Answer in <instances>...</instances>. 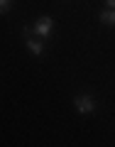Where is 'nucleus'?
I'll return each mask as SVG.
<instances>
[{
  "label": "nucleus",
  "mask_w": 115,
  "mask_h": 147,
  "mask_svg": "<svg viewBox=\"0 0 115 147\" xmlns=\"http://www.w3.org/2000/svg\"><path fill=\"white\" fill-rule=\"evenodd\" d=\"M100 22H103V25H115V10L113 7H105V10L100 12Z\"/></svg>",
  "instance_id": "20e7f679"
},
{
  "label": "nucleus",
  "mask_w": 115,
  "mask_h": 147,
  "mask_svg": "<svg viewBox=\"0 0 115 147\" xmlns=\"http://www.w3.org/2000/svg\"><path fill=\"white\" fill-rule=\"evenodd\" d=\"M10 7H12V0H0V15L10 12Z\"/></svg>",
  "instance_id": "39448f33"
},
{
  "label": "nucleus",
  "mask_w": 115,
  "mask_h": 147,
  "mask_svg": "<svg viewBox=\"0 0 115 147\" xmlns=\"http://www.w3.org/2000/svg\"><path fill=\"white\" fill-rule=\"evenodd\" d=\"M32 27H34V37H49L52 30H54V20L49 15H44V17H39Z\"/></svg>",
  "instance_id": "f03ea898"
},
{
  "label": "nucleus",
  "mask_w": 115,
  "mask_h": 147,
  "mask_svg": "<svg viewBox=\"0 0 115 147\" xmlns=\"http://www.w3.org/2000/svg\"><path fill=\"white\" fill-rule=\"evenodd\" d=\"M105 5H108V7H113V10H115V0H105Z\"/></svg>",
  "instance_id": "0eeeda50"
},
{
  "label": "nucleus",
  "mask_w": 115,
  "mask_h": 147,
  "mask_svg": "<svg viewBox=\"0 0 115 147\" xmlns=\"http://www.w3.org/2000/svg\"><path fill=\"white\" fill-rule=\"evenodd\" d=\"M22 34H25V37H27V39H30V37H32V34H34V27H32V25H27V27H25V30H22Z\"/></svg>",
  "instance_id": "423d86ee"
},
{
  "label": "nucleus",
  "mask_w": 115,
  "mask_h": 147,
  "mask_svg": "<svg viewBox=\"0 0 115 147\" xmlns=\"http://www.w3.org/2000/svg\"><path fill=\"white\" fill-rule=\"evenodd\" d=\"M25 44H27V49H30V52L34 54V57H39V54L44 52V44L39 42V39H37V37H30V39H27Z\"/></svg>",
  "instance_id": "7ed1b4c3"
},
{
  "label": "nucleus",
  "mask_w": 115,
  "mask_h": 147,
  "mask_svg": "<svg viewBox=\"0 0 115 147\" xmlns=\"http://www.w3.org/2000/svg\"><path fill=\"white\" fill-rule=\"evenodd\" d=\"M73 105H76V110H79V113H93V110L98 108L95 98H93V96H88V93L76 96V98H73Z\"/></svg>",
  "instance_id": "f257e3e1"
}]
</instances>
